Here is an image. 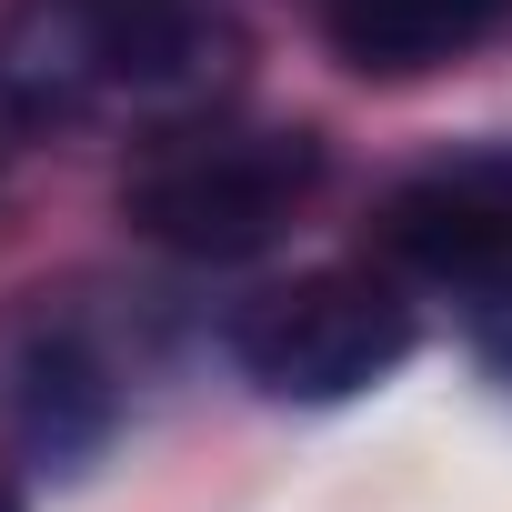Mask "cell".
<instances>
[{
    "instance_id": "cell-7",
    "label": "cell",
    "mask_w": 512,
    "mask_h": 512,
    "mask_svg": "<svg viewBox=\"0 0 512 512\" xmlns=\"http://www.w3.org/2000/svg\"><path fill=\"white\" fill-rule=\"evenodd\" d=\"M462 332H472L482 372L512 392V282H502V292H482V302H462Z\"/></svg>"
},
{
    "instance_id": "cell-1",
    "label": "cell",
    "mask_w": 512,
    "mask_h": 512,
    "mask_svg": "<svg viewBox=\"0 0 512 512\" xmlns=\"http://www.w3.org/2000/svg\"><path fill=\"white\" fill-rule=\"evenodd\" d=\"M231 71V0H21L0 31V101L21 121H201Z\"/></svg>"
},
{
    "instance_id": "cell-3",
    "label": "cell",
    "mask_w": 512,
    "mask_h": 512,
    "mask_svg": "<svg viewBox=\"0 0 512 512\" xmlns=\"http://www.w3.org/2000/svg\"><path fill=\"white\" fill-rule=\"evenodd\" d=\"M231 362L262 402H362L412 362V302L372 272H302L231 312Z\"/></svg>"
},
{
    "instance_id": "cell-5",
    "label": "cell",
    "mask_w": 512,
    "mask_h": 512,
    "mask_svg": "<svg viewBox=\"0 0 512 512\" xmlns=\"http://www.w3.org/2000/svg\"><path fill=\"white\" fill-rule=\"evenodd\" d=\"M111 422H121V392H111V372L91 362V342L31 332L11 362H0V432H11L21 462L81 472V462L111 442Z\"/></svg>"
},
{
    "instance_id": "cell-6",
    "label": "cell",
    "mask_w": 512,
    "mask_h": 512,
    "mask_svg": "<svg viewBox=\"0 0 512 512\" xmlns=\"http://www.w3.org/2000/svg\"><path fill=\"white\" fill-rule=\"evenodd\" d=\"M322 31L362 81H422L512 31V0H322Z\"/></svg>"
},
{
    "instance_id": "cell-2",
    "label": "cell",
    "mask_w": 512,
    "mask_h": 512,
    "mask_svg": "<svg viewBox=\"0 0 512 512\" xmlns=\"http://www.w3.org/2000/svg\"><path fill=\"white\" fill-rule=\"evenodd\" d=\"M322 191V141L282 121H181L161 131L131 181L121 221L181 262H251L292 231V211Z\"/></svg>"
},
{
    "instance_id": "cell-4",
    "label": "cell",
    "mask_w": 512,
    "mask_h": 512,
    "mask_svg": "<svg viewBox=\"0 0 512 512\" xmlns=\"http://www.w3.org/2000/svg\"><path fill=\"white\" fill-rule=\"evenodd\" d=\"M382 251L452 302H482L512 282V151H462L412 171L382 201Z\"/></svg>"
},
{
    "instance_id": "cell-8",
    "label": "cell",
    "mask_w": 512,
    "mask_h": 512,
    "mask_svg": "<svg viewBox=\"0 0 512 512\" xmlns=\"http://www.w3.org/2000/svg\"><path fill=\"white\" fill-rule=\"evenodd\" d=\"M0 512H21V492H11V482H0Z\"/></svg>"
}]
</instances>
